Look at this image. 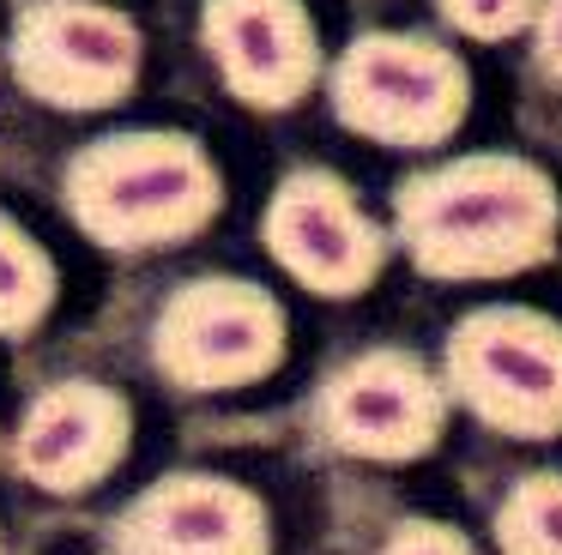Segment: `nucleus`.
Listing matches in <instances>:
<instances>
[{"instance_id":"nucleus-1","label":"nucleus","mask_w":562,"mask_h":555,"mask_svg":"<svg viewBox=\"0 0 562 555\" xmlns=\"http://www.w3.org/2000/svg\"><path fill=\"white\" fill-rule=\"evenodd\" d=\"M393 224L429 278H514L557 253L562 200L538 163L477 151L405 181Z\"/></svg>"},{"instance_id":"nucleus-2","label":"nucleus","mask_w":562,"mask_h":555,"mask_svg":"<svg viewBox=\"0 0 562 555\" xmlns=\"http://www.w3.org/2000/svg\"><path fill=\"white\" fill-rule=\"evenodd\" d=\"M61 200L98 248L158 253L218 217L224 175L188 133H103L67 157Z\"/></svg>"},{"instance_id":"nucleus-3","label":"nucleus","mask_w":562,"mask_h":555,"mask_svg":"<svg viewBox=\"0 0 562 555\" xmlns=\"http://www.w3.org/2000/svg\"><path fill=\"white\" fill-rule=\"evenodd\" d=\"M333 109L351 133L393 151L453 139L472 109V72L453 48L405 31H369L333 67Z\"/></svg>"},{"instance_id":"nucleus-4","label":"nucleus","mask_w":562,"mask_h":555,"mask_svg":"<svg viewBox=\"0 0 562 555\" xmlns=\"http://www.w3.org/2000/svg\"><path fill=\"white\" fill-rule=\"evenodd\" d=\"M448 393L514 441L562 434V320L538 308H477L448 332Z\"/></svg>"},{"instance_id":"nucleus-5","label":"nucleus","mask_w":562,"mask_h":555,"mask_svg":"<svg viewBox=\"0 0 562 555\" xmlns=\"http://www.w3.org/2000/svg\"><path fill=\"white\" fill-rule=\"evenodd\" d=\"M279 362L284 308L248 278H194L151 320V369L176 393H243Z\"/></svg>"},{"instance_id":"nucleus-6","label":"nucleus","mask_w":562,"mask_h":555,"mask_svg":"<svg viewBox=\"0 0 562 555\" xmlns=\"http://www.w3.org/2000/svg\"><path fill=\"white\" fill-rule=\"evenodd\" d=\"M13 79L49 109H110L139 84V24L98 0H31L13 19Z\"/></svg>"},{"instance_id":"nucleus-7","label":"nucleus","mask_w":562,"mask_h":555,"mask_svg":"<svg viewBox=\"0 0 562 555\" xmlns=\"http://www.w3.org/2000/svg\"><path fill=\"white\" fill-rule=\"evenodd\" d=\"M315 429L351 458L405 465V458H424L448 429V386L412 350H363L321 381Z\"/></svg>"},{"instance_id":"nucleus-8","label":"nucleus","mask_w":562,"mask_h":555,"mask_svg":"<svg viewBox=\"0 0 562 555\" xmlns=\"http://www.w3.org/2000/svg\"><path fill=\"white\" fill-rule=\"evenodd\" d=\"M267 253L315 296H357L381 278L387 265V236L375 217L357 205V193L327 169H296L279 181L267 217H260Z\"/></svg>"},{"instance_id":"nucleus-9","label":"nucleus","mask_w":562,"mask_h":555,"mask_svg":"<svg viewBox=\"0 0 562 555\" xmlns=\"http://www.w3.org/2000/svg\"><path fill=\"white\" fill-rule=\"evenodd\" d=\"M115 555H272V513L231 477L170 471L122 507Z\"/></svg>"},{"instance_id":"nucleus-10","label":"nucleus","mask_w":562,"mask_h":555,"mask_svg":"<svg viewBox=\"0 0 562 555\" xmlns=\"http://www.w3.org/2000/svg\"><path fill=\"white\" fill-rule=\"evenodd\" d=\"M134 446V405L103 381H55L25 405L13 465L43 495H91Z\"/></svg>"},{"instance_id":"nucleus-11","label":"nucleus","mask_w":562,"mask_h":555,"mask_svg":"<svg viewBox=\"0 0 562 555\" xmlns=\"http://www.w3.org/2000/svg\"><path fill=\"white\" fill-rule=\"evenodd\" d=\"M200 43L248 109H296L321 79V36L303 0H206Z\"/></svg>"},{"instance_id":"nucleus-12","label":"nucleus","mask_w":562,"mask_h":555,"mask_svg":"<svg viewBox=\"0 0 562 555\" xmlns=\"http://www.w3.org/2000/svg\"><path fill=\"white\" fill-rule=\"evenodd\" d=\"M55 308V260L0 212V338H31Z\"/></svg>"},{"instance_id":"nucleus-13","label":"nucleus","mask_w":562,"mask_h":555,"mask_svg":"<svg viewBox=\"0 0 562 555\" xmlns=\"http://www.w3.org/2000/svg\"><path fill=\"white\" fill-rule=\"evenodd\" d=\"M496 550L502 555H562V477L538 471L508 489L496 507Z\"/></svg>"},{"instance_id":"nucleus-14","label":"nucleus","mask_w":562,"mask_h":555,"mask_svg":"<svg viewBox=\"0 0 562 555\" xmlns=\"http://www.w3.org/2000/svg\"><path fill=\"white\" fill-rule=\"evenodd\" d=\"M441 19L453 24L460 36H477V43H502V36L526 31L538 19L544 0H436Z\"/></svg>"},{"instance_id":"nucleus-15","label":"nucleus","mask_w":562,"mask_h":555,"mask_svg":"<svg viewBox=\"0 0 562 555\" xmlns=\"http://www.w3.org/2000/svg\"><path fill=\"white\" fill-rule=\"evenodd\" d=\"M381 555H477V550L441 519H412V525H400L381 543Z\"/></svg>"},{"instance_id":"nucleus-16","label":"nucleus","mask_w":562,"mask_h":555,"mask_svg":"<svg viewBox=\"0 0 562 555\" xmlns=\"http://www.w3.org/2000/svg\"><path fill=\"white\" fill-rule=\"evenodd\" d=\"M532 55L550 84H562V0H544L532 19Z\"/></svg>"}]
</instances>
